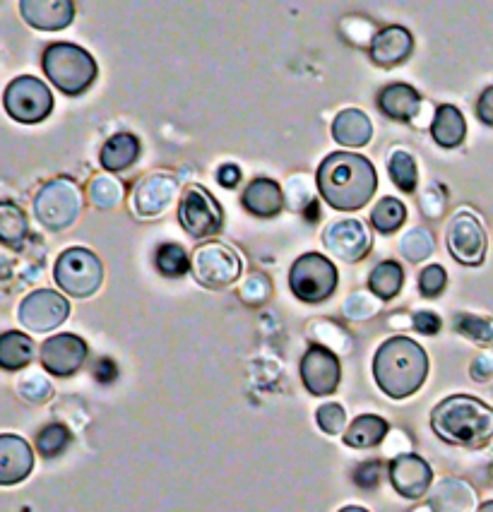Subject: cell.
<instances>
[{
    "instance_id": "1",
    "label": "cell",
    "mask_w": 493,
    "mask_h": 512,
    "mask_svg": "<svg viewBox=\"0 0 493 512\" xmlns=\"http://www.w3.org/2000/svg\"><path fill=\"white\" fill-rule=\"evenodd\" d=\"M320 195L330 207L342 212H354L366 207L378 188V176L373 164L361 154L335 152L328 154L318 169Z\"/></svg>"
},
{
    "instance_id": "2",
    "label": "cell",
    "mask_w": 493,
    "mask_h": 512,
    "mask_svg": "<svg viewBox=\"0 0 493 512\" xmlns=\"http://www.w3.org/2000/svg\"><path fill=\"white\" fill-rule=\"evenodd\" d=\"M378 388L392 400H405L424 385L429 375V356L409 337H392L380 344L373 359Z\"/></svg>"
},
{
    "instance_id": "3",
    "label": "cell",
    "mask_w": 493,
    "mask_h": 512,
    "mask_svg": "<svg viewBox=\"0 0 493 512\" xmlns=\"http://www.w3.org/2000/svg\"><path fill=\"white\" fill-rule=\"evenodd\" d=\"M431 428L445 443L481 448L493 438V409L472 395H453L433 409Z\"/></svg>"
},
{
    "instance_id": "4",
    "label": "cell",
    "mask_w": 493,
    "mask_h": 512,
    "mask_svg": "<svg viewBox=\"0 0 493 512\" xmlns=\"http://www.w3.org/2000/svg\"><path fill=\"white\" fill-rule=\"evenodd\" d=\"M41 65H44L46 77L58 87V92L68 94V97L87 92L99 73L97 61L85 49L75 44H65V41L51 44L44 51Z\"/></svg>"
},
{
    "instance_id": "5",
    "label": "cell",
    "mask_w": 493,
    "mask_h": 512,
    "mask_svg": "<svg viewBox=\"0 0 493 512\" xmlns=\"http://www.w3.org/2000/svg\"><path fill=\"white\" fill-rule=\"evenodd\" d=\"M82 205V190L73 178H53V181L41 186L34 198V214H37L39 224L46 226L49 231H63L70 224L77 222Z\"/></svg>"
},
{
    "instance_id": "6",
    "label": "cell",
    "mask_w": 493,
    "mask_h": 512,
    "mask_svg": "<svg viewBox=\"0 0 493 512\" xmlns=\"http://www.w3.org/2000/svg\"><path fill=\"white\" fill-rule=\"evenodd\" d=\"M53 279L65 294L75 299H87L102 287L104 267L102 260L87 248H68L53 267Z\"/></svg>"
},
{
    "instance_id": "7",
    "label": "cell",
    "mask_w": 493,
    "mask_h": 512,
    "mask_svg": "<svg viewBox=\"0 0 493 512\" xmlns=\"http://www.w3.org/2000/svg\"><path fill=\"white\" fill-rule=\"evenodd\" d=\"M289 287L296 299L306 303H320L330 299L337 289V270L325 255L306 253L291 265Z\"/></svg>"
},
{
    "instance_id": "8",
    "label": "cell",
    "mask_w": 493,
    "mask_h": 512,
    "mask_svg": "<svg viewBox=\"0 0 493 512\" xmlns=\"http://www.w3.org/2000/svg\"><path fill=\"white\" fill-rule=\"evenodd\" d=\"M241 270V255L219 241L205 243L193 255V275L207 289L231 287L241 277Z\"/></svg>"
},
{
    "instance_id": "9",
    "label": "cell",
    "mask_w": 493,
    "mask_h": 512,
    "mask_svg": "<svg viewBox=\"0 0 493 512\" xmlns=\"http://www.w3.org/2000/svg\"><path fill=\"white\" fill-rule=\"evenodd\" d=\"M3 104L15 121L39 123L53 111V94L39 77L22 75L5 87Z\"/></svg>"
},
{
    "instance_id": "10",
    "label": "cell",
    "mask_w": 493,
    "mask_h": 512,
    "mask_svg": "<svg viewBox=\"0 0 493 512\" xmlns=\"http://www.w3.org/2000/svg\"><path fill=\"white\" fill-rule=\"evenodd\" d=\"M178 219L193 238L215 236L224 224L219 202L203 186H190L178 202Z\"/></svg>"
},
{
    "instance_id": "11",
    "label": "cell",
    "mask_w": 493,
    "mask_h": 512,
    "mask_svg": "<svg viewBox=\"0 0 493 512\" xmlns=\"http://www.w3.org/2000/svg\"><path fill=\"white\" fill-rule=\"evenodd\" d=\"M448 250L457 263L477 267L486 258V231L472 212L460 210L448 224Z\"/></svg>"
},
{
    "instance_id": "12",
    "label": "cell",
    "mask_w": 493,
    "mask_h": 512,
    "mask_svg": "<svg viewBox=\"0 0 493 512\" xmlns=\"http://www.w3.org/2000/svg\"><path fill=\"white\" fill-rule=\"evenodd\" d=\"M70 313V303L65 296L51 289L32 291L25 301L17 308V320L22 327L32 332H49L56 330L58 325L65 323Z\"/></svg>"
},
{
    "instance_id": "13",
    "label": "cell",
    "mask_w": 493,
    "mask_h": 512,
    "mask_svg": "<svg viewBox=\"0 0 493 512\" xmlns=\"http://www.w3.org/2000/svg\"><path fill=\"white\" fill-rule=\"evenodd\" d=\"M178 193V181L166 171L147 174L133 190V212L142 219L159 217L174 205Z\"/></svg>"
},
{
    "instance_id": "14",
    "label": "cell",
    "mask_w": 493,
    "mask_h": 512,
    "mask_svg": "<svg viewBox=\"0 0 493 512\" xmlns=\"http://www.w3.org/2000/svg\"><path fill=\"white\" fill-rule=\"evenodd\" d=\"M323 243L335 258L344 260V263H359L371 250V234L359 219H340L325 229Z\"/></svg>"
},
{
    "instance_id": "15",
    "label": "cell",
    "mask_w": 493,
    "mask_h": 512,
    "mask_svg": "<svg viewBox=\"0 0 493 512\" xmlns=\"http://www.w3.org/2000/svg\"><path fill=\"white\" fill-rule=\"evenodd\" d=\"M301 378L308 392L316 397H328L337 390L342 378V368L332 349L316 344L306 351L304 361H301Z\"/></svg>"
},
{
    "instance_id": "16",
    "label": "cell",
    "mask_w": 493,
    "mask_h": 512,
    "mask_svg": "<svg viewBox=\"0 0 493 512\" xmlns=\"http://www.w3.org/2000/svg\"><path fill=\"white\" fill-rule=\"evenodd\" d=\"M85 359V339L70 335V332L46 339L44 347H41V366H44L51 375H58V378H68V375L80 371Z\"/></svg>"
},
{
    "instance_id": "17",
    "label": "cell",
    "mask_w": 493,
    "mask_h": 512,
    "mask_svg": "<svg viewBox=\"0 0 493 512\" xmlns=\"http://www.w3.org/2000/svg\"><path fill=\"white\" fill-rule=\"evenodd\" d=\"M390 481L395 486V491L405 498H421L426 491H429L433 472L429 462L421 460L419 455H412V452H402L395 460L390 462Z\"/></svg>"
},
{
    "instance_id": "18",
    "label": "cell",
    "mask_w": 493,
    "mask_h": 512,
    "mask_svg": "<svg viewBox=\"0 0 493 512\" xmlns=\"http://www.w3.org/2000/svg\"><path fill=\"white\" fill-rule=\"evenodd\" d=\"M32 467L34 455L25 438L13 436V433L0 436V484H20L32 472Z\"/></svg>"
},
{
    "instance_id": "19",
    "label": "cell",
    "mask_w": 493,
    "mask_h": 512,
    "mask_svg": "<svg viewBox=\"0 0 493 512\" xmlns=\"http://www.w3.org/2000/svg\"><path fill=\"white\" fill-rule=\"evenodd\" d=\"M20 13L27 25L44 32H58L75 20V5L70 0H22Z\"/></svg>"
},
{
    "instance_id": "20",
    "label": "cell",
    "mask_w": 493,
    "mask_h": 512,
    "mask_svg": "<svg viewBox=\"0 0 493 512\" xmlns=\"http://www.w3.org/2000/svg\"><path fill=\"white\" fill-rule=\"evenodd\" d=\"M414 49L412 34L405 27L390 25L380 29L376 37L371 39V58L376 65L392 68V65L407 61L409 53Z\"/></svg>"
},
{
    "instance_id": "21",
    "label": "cell",
    "mask_w": 493,
    "mask_h": 512,
    "mask_svg": "<svg viewBox=\"0 0 493 512\" xmlns=\"http://www.w3.org/2000/svg\"><path fill=\"white\" fill-rule=\"evenodd\" d=\"M477 505V493L462 479H443L433 486L429 508L433 512H472Z\"/></svg>"
},
{
    "instance_id": "22",
    "label": "cell",
    "mask_w": 493,
    "mask_h": 512,
    "mask_svg": "<svg viewBox=\"0 0 493 512\" xmlns=\"http://www.w3.org/2000/svg\"><path fill=\"white\" fill-rule=\"evenodd\" d=\"M243 205L255 217H277L284 207V193L270 178H255L243 193Z\"/></svg>"
},
{
    "instance_id": "23",
    "label": "cell",
    "mask_w": 493,
    "mask_h": 512,
    "mask_svg": "<svg viewBox=\"0 0 493 512\" xmlns=\"http://www.w3.org/2000/svg\"><path fill=\"white\" fill-rule=\"evenodd\" d=\"M373 125L368 116L359 109H344L332 121V138L344 147H364L371 142Z\"/></svg>"
},
{
    "instance_id": "24",
    "label": "cell",
    "mask_w": 493,
    "mask_h": 512,
    "mask_svg": "<svg viewBox=\"0 0 493 512\" xmlns=\"http://www.w3.org/2000/svg\"><path fill=\"white\" fill-rule=\"evenodd\" d=\"M138 157L140 140L130 133H118L104 142L102 152H99V164L111 174H118V171H126L128 166L138 162Z\"/></svg>"
},
{
    "instance_id": "25",
    "label": "cell",
    "mask_w": 493,
    "mask_h": 512,
    "mask_svg": "<svg viewBox=\"0 0 493 512\" xmlns=\"http://www.w3.org/2000/svg\"><path fill=\"white\" fill-rule=\"evenodd\" d=\"M378 104L392 121H412L421 109V97L417 89L409 85H390L380 92Z\"/></svg>"
},
{
    "instance_id": "26",
    "label": "cell",
    "mask_w": 493,
    "mask_h": 512,
    "mask_svg": "<svg viewBox=\"0 0 493 512\" xmlns=\"http://www.w3.org/2000/svg\"><path fill=\"white\" fill-rule=\"evenodd\" d=\"M431 135L438 145L445 147V150H453V147L462 145L467 135V123L462 118V113L455 109V106L445 104L436 111L431 123Z\"/></svg>"
},
{
    "instance_id": "27",
    "label": "cell",
    "mask_w": 493,
    "mask_h": 512,
    "mask_svg": "<svg viewBox=\"0 0 493 512\" xmlns=\"http://www.w3.org/2000/svg\"><path fill=\"white\" fill-rule=\"evenodd\" d=\"M385 436H388V421L380 419L376 414H364V416H356L352 426L344 431V443H347L349 448L366 450V448H376L378 443H383Z\"/></svg>"
},
{
    "instance_id": "28",
    "label": "cell",
    "mask_w": 493,
    "mask_h": 512,
    "mask_svg": "<svg viewBox=\"0 0 493 512\" xmlns=\"http://www.w3.org/2000/svg\"><path fill=\"white\" fill-rule=\"evenodd\" d=\"M34 359V342L22 332H5L0 337V366L5 371H20Z\"/></svg>"
},
{
    "instance_id": "29",
    "label": "cell",
    "mask_w": 493,
    "mask_h": 512,
    "mask_svg": "<svg viewBox=\"0 0 493 512\" xmlns=\"http://www.w3.org/2000/svg\"><path fill=\"white\" fill-rule=\"evenodd\" d=\"M402 284H405V270L397 263H392V260L380 263L376 270L371 272V277H368V289H371V294H376L378 299L383 301L395 299V296L400 294Z\"/></svg>"
},
{
    "instance_id": "30",
    "label": "cell",
    "mask_w": 493,
    "mask_h": 512,
    "mask_svg": "<svg viewBox=\"0 0 493 512\" xmlns=\"http://www.w3.org/2000/svg\"><path fill=\"white\" fill-rule=\"evenodd\" d=\"M27 231L29 224L25 212L13 202H3L0 205V238H3L5 246H17V243L25 241Z\"/></svg>"
},
{
    "instance_id": "31",
    "label": "cell",
    "mask_w": 493,
    "mask_h": 512,
    "mask_svg": "<svg viewBox=\"0 0 493 512\" xmlns=\"http://www.w3.org/2000/svg\"><path fill=\"white\" fill-rule=\"evenodd\" d=\"M89 202L99 210H111V207H118L123 202V186L121 181H116L114 176L102 174L89 181Z\"/></svg>"
},
{
    "instance_id": "32",
    "label": "cell",
    "mask_w": 493,
    "mask_h": 512,
    "mask_svg": "<svg viewBox=\"0 0 493 512\" xmlns=\"http://www.w3.org/2000/svg\"><path fill=\"white\" fill-rule=\"evenodd\" d=\"M405 219L407 207L397 198H383L371 212L373 226H376L378 231H383V234H392V231L400 229V226L405 224Z\"/></svg>"
},
{
    "instance_id": "33",
    "label": "cell",
    "mask_w": 493,
    "mask_h": 512,
    "mask_svg": "<svg viewBox=\"0 0 493 512\" xmlns=\"http://www.w3.org/2000/svg\"><path fill=\"white\" fill-rule=\"evenodd\" d=\"M390 178L397 188L405 190V193H414L417 190V181H419V171H417V162L414 157L405 150H397L390 157Z\"/></svg>"
},
{
    "instance_id": "34",
    "label": "cell",
    "mask_w": 493,
    "mask_h": 512,
    "mask_svg": "<svg viewBox=\"0 0 493 512\" xmlns=\"http://www.w3.org/2000/svg\"><path fill=\"white\" fill-rule=\"evenodd\" d=\"M157 267L166 277H183L188 270H193L188 253L176 243H166L157 250Z\"/></svg>"
},
{
    "instance_id": "35",
    "label": "cell",
    "mask_w": 493,
    "mask_h": 512,
    "mask_svg": "<svg viewBox=\"0 0 493 512\" xmlns=\"http://www.w3.org/2000/svg\"><path fill=\"white\" fill-rule=\"evenodd\" d=\"M433 248H436V243H433V236L426 229L407 231L405 238L400 241V253L405 255L409 263H421V260L431 258Z\"/></svg>"
},
{
    "instance_id": "36",
    "label": "cell",
    "mask_w": 493,
    "mask_h": 512,
    "mask_svg": "<svg viewBox=\"0 0 493 512\" xmlns=\"http://www.w3.org/2000/svg\"><path fill=\"white\" fill-rule=\"evenodd\" d=\"M457 332L472 339V342L484 344V347H491L493 344V323L486 318H479V315H457L455 320Z\"/></svg>"
},
{
    "instance_id": "37",
    "label": "cell",
    "mask_w": 493,
    "mask_h": 512,
    "mask_svg": "<svg viewBox=\"0 0 493 512\" xmlns=\"http://www.w3.org/2000/svg\"><path fill=\"white\" fill-rule=\"evenodd\" d=\"M70 445V431L63 424H51L37 436L39 455L58 457Z\"/></svg>"
},
{
    "instance_id": "38",
    "label": "cell",
    "mask_w": 493,
    "mask_h": 512,
    "mask_svg": "<svg viewBox=\"0 0 493 512\" xmlns=\"http://www.w3.org/2000/svg\"><path fill=\"white\" fill-rule=\"evenodd\" d=\"M378 308L380 301L376 299V294H371V291H356V294H352L344 301L342 311L349 320H366L373 318V315L378 313Z\"/></svg>"
},
{
    "instance_id": "39",
    "label": "cell",
    "mask_w": 493,
    "mask_h": 512,
    "mask_svg": "<svg viewBox=\"0 0 493 512\" xmlns=\"http://www.w3.org/2000/svg\"><path fill=\"white\" fill-rule=\"evenodd\" d=\"M17 392H20V395L25 397L27 402L41 404L53 395V388H51L49 380L44 378V375L32 373V375H27L25 380H20V383H17Z\"/></svg>"
},
{
    "instance_id": "40",
    "label": "cell",
    "mask_w": 493,
    "mask_h": 512,
    "mask_svg": "<svg viewBox=\"0 0 493 512\" xmlns=\"http://www.w3.org/2000/svg\"><path fill=\"white\" fill-rule=\"evenodd\" d=\"M316 416H318V426L323 428L328 436H340L344 426H347V414H344L342 404H335V402L323 404Z\"/></svg>"
},
{
    "instance_id": "41",
    "label": "cell",
    "mask_w": 493,
    "mask_h": 512,
    "mask_svg": "<svg viewBox=\"0 0 493 512\" xmlns=\"http://www.w3.org/2000/svg\"><path fill=\"white\" fill-rule=\"evenodd\" d=\"M445 282H448V275L441 265H429L419 277V289L426 299H433L445 289Z\"/></svg>"
},
{
    "instance_id": "42",
    "label": "cell",
    "mask_w": 493,
    "mask_h": 512,
    "mask_svg": "<svg viewBox=\"0 0 493 512\" xmlns=\"http://www.w3.org/2000/svg\"><path fill=\"white\" fill-rule=\"evenodd\" d=\"M270 282L263 275H253L246 279V284L241 287V299L246 303H253V306H260L265 303L267 296H270Z\"/></svg>"
},
{
    "instance_id": "43",
    "label": "cell",
    "mask_w": 493,
    "mask_h": 512,
    "mask_svg": "<svg viewBox=\"0 0 493 512\" xmlns=\"http://www.w3.org/2000/svg\"><path fill=\"white\" fill-rule=\"evenodd\" d=\"M380 474H383V464L371 460L366 464H361V467H356L354 472V481L359 488H366V491H371V488H376L380 484Z\"/></svg>"
},
{
    "instance_id": "44",
    "label": "cell",
    "mask_w": 493,
    "mask_h": 512,
    "mask_svg": "<svg viewBox=\"0 0 493 512\" xmlns=\"http://www.w3.org/2000/svg\"><path fill=\"white\" fill-rule=\"evenodd\" d=\"M445 207V193L438 186H431L421 195V210H424L429 217H438Z\"/></svg>"
},
{
    "instance_id": "45",
    "label": "cell",
    "mask_w": 493,
    "mask_h": 512,
    "mask_svg": "<svg viewBox=\"0 0 493 512\" xmlns=\"http://www.w3.org/2000/svg\"><path fill=\"white\" fill-rule=\"evenodd\" d=\"M412 323H414V330L424 332V335H436V332L441 330V318H438V315L431 313V311L417 313L412 318Z\"/></svg>"
},
{
    "instance_id": "46",
    "label": "cell",
    "mask_w": 493,
    "mask_h": 512,
    "mask_svg": "<svg viewBox=\"0 0 493 512\" xmlns=\"http://www.w3.org/2000/svg\"><path fill=\"white\" fill-rule=\"evenodd\" d=\"M491 375H493V356L491 354L477 356L472 363V378L479 380V383H484V380H489Z\"/></svg>"
},
{
    "instance_id": "47",
    "label": "cell",
    "mask_w": 493,
    "mask_h": 512,
    "mask_svg": "<svg viewBox=\"0 0 493 512\" xmlns=\"http://www.w3.org/2000/svg\"><path fill=\"white\" fill-rule=\"evenodd\" d=\"M217 181H219V186H222V188H236V186H239V181H241V169L236 164L219 166Z\"/></svg>"
},
{
    "instance_id": "48",
    "label": "cell",
    "mask_w": 493,
    "mask_h": 512,
    "mask_svg": "<svg viewBox=\"0 0 493 512\" xmlns=\"http://www.w3.org/2000/svg\"><path fill=\"white\" fill-rule=\"evenodd\" d=\"M477 116L479 121H484L486 125H493V87L481 92L479 104H477Z\"/></svg>"
},
{
    "instance_id": "49",
    "label": "cell",
    "mask_w": 493,
    "mask_h": 512,
    "mask_svg": "<svg viewBox=\"0 0 493 512\" xmlns=\"http://www.w3.org/2000/svg\"><path fill=\"white\" fill-rule=\"evenodd\" d=\"M116 375H118V368L111 359H102L97 363V368H94V378L104 385H109L111 380H116Z\"/></svg>"
},
{
    "instance_id": "50",
    "label": "cell",
    "mask_w": 493,
    "mask_h": 512,
    "mask_svg": "<svg viewBox=\"0 0 493 512\" xmlns=\"http://www.w3.org/2000/svg\"><path fill=\"white\" fill-rule=\"evenodd\" d=\"M308 217H311V222H316V219H318V205H316V202H311V212L306 210V219Z\"/></svg>"
},
{
    "instance_id": "51",
    "label": "cell",
    "mask_w": 493,
    "mask_h": 512,
    "mask_svg": "<svg viewBox=\"0 0 493 512\" xmlns=\"http://www.w3.org/2000/svg\"><path fill=\"white\" fill-rule=\"evenodd\" d=\"M477 512H493V500H489V503H484Z\"/></svg>"
},
{
    "instance_id": "52",
    "label": "cell",
    "mask_w": 493,
    "mask_h": 512,
    "mask_svg": "<svg viewBox=\"0 0 493 512\" xmlns=\"http://www.w3.org/2000/svg\"><path fill=\"white\" fill-rule=\"evenodd\" d=\"M340 512H368L364 508H356V505H349V508H342Z\"/></svg>"
},
{
    "instance_id": "53",
    "label": "cell",
    "mask_w": 493,
    "mask_h": 512,
    "mask_svg": "<svg viewBox=\"0 0 493 512\" xmlns=\"http://www.w3.org/2000/svg\"><path fill=\"white\" fill-rule=\"evenodd\" d=\"M414 512H433V510L431 508H417Z\"/></svg>"
}]
</instances>
